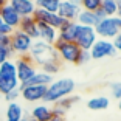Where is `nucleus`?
<instances>
[{
  "instance_id": "23",
  "label": "nucleus",
  "mask_w": 121,
  "mask_h": 121,
  "mask_svg": "<svg viewBox=\"0 0 121 121\" xmlns=\"http://www.w3.org/2000/svg\"><path fill=\"white\" fill-rule=\"evenodd\" d=\"M76 23L81 25V26H93V28H95V25H96L95 14L90 13V11L81 9V11H79V14H78V17H76Z\"/></svg>"
},
{
  "instance_id": "39",
  "label": "nucleus",
  "mask_w": 121,
  "mask_h": 121,
  "mask_svg": "<svg viewBox=\"0 0 121 121\" xmlns=\"http://www.w3.org/2000/svg\"><path fill=\"white\" fill-rule=\"evenodd\" d=\"M20 121H34V120H33L31 117H23V118H22Z\"/></svg>"
},
{
  "instance_id": "37",
  "label": "nucleus",
  "mask_w": 121,
  "mask_h": 121,
  "mask_svg": "<svg viewBox=\"0 0 121 121\" xmlns=\"http://www.w3.org/2000/svg\"><path fill=\"white\" fill-rule=\"evenodd\" d=\"M48 121H65V120H64V117H53L51 120H48Z\"/></svg>"
},
{
  "instance_id": "6",
  "label": "nucleus",
  "mask_w": 121,
  "mask_h": 121,
  "mask_svg": "<svg viewBox=\"0 0 121 121\" xmlns=\"http://www.w3.org/2000/svg\"><path fill=\"white\" fill-rule=\"evenodd\" d=\"M14 64H16V73H17V79L20 86H25L37 71L36 65L33 64V60L30 59L28 54L26 56H19Z\"/></svg>"
},
{
  "instance_id": "34",
  "label": "nucleus",
  "mask_w": 121,
  "mask_h": 121,
  "mask_svg": "<svg viewBox=\"0 0 121 121\" xmlns=\"http://www.w3.org/2000/svg\"><path fill=\"white\" fill-rule=\"evenodd\" d=\"M89 60H92V57H90V53H89V51H82V53H81V57H79V65L87 64Z\"/></svg>"
},
{
  "instance_id": "17",
  "label": "nucleus",
  "mask_w": 121,
  "mask_h": 121,
  "mask_svg": "<svg viewBox=\"0 0 121 121\" xmlns=\"http://www.w3.org/2000/svg\"><path fill=\"white\" fill-rule=\"evenodd\" d=\"M78 101H79V96L70 95V96H67V98H64V99L54 103V107H51V109H53V115L54 117H64L65 112L70 110Z\"/></svg>"
},
{
  "instance_id": "26",
  "label": "nucleus",
  "mask_w": 121,
  "mask_h": 121,
  "mask_svg": "<svg viewBox=\"0 0 121 121\" xmlns=\"http://www.w3.org/2000/svg\"><path fill=\"white\" fill-rule=\"evenodd\" d=\"M103 0H79V6L84 11H90V13H95L96 9L101 8Z\"/></svg>"
},
{
  "instance_id": "2",
  "label": "nucleus",
  "mask_w": 121,
  "mask_h": 121,
  "mask_svg": "<svg viewBox=\"0 0 121 121\" xmlns=\"http://www.w3.org/2000/svg\"><path fill=\"white\" fill-rule=\"evenodd\" d=\"M28 56L33 60V64L39 65V67H42L45 64H50V62H59V56L56 53L54 45L45 43L42 40H34L33 42Z\"/></svg>"
},
{
  "instance_id": "16",
  "label": "nucleus",
  "mask_w": 121,
  "mask_h": 121,
  "mask_svg": "<svg viewBox=\"0 0 121 121\" xmlns=\"http://www.w3.org/2000/svg\"><path fill=\"white\" fill-rule=\"evenodd\" d=\"M0 17H2V20H3L8 26H11L13 30H17L19 23H20V19H22L9 3H6L3 8H2V11H0Z\"/></svg>"
},
{
  "instance_id": "20",
  "label": "nucleus",
  "mask_w": 121,
  "mask_h": 121,
  "mask_svg": "<svg viewBox=\"0 0 121 121\" xmlns=\"http://www.w3.org/2000/svg\"><path fill=\"white\" fill-rule=\"evenodd\" d=\"M23 115V107L16 101V103H8L6 112H5V121H20Z\"/></svg>"
},
{
  "instance_id": "40",
  "label": "nucleus",
  "mask_w": 121,
  "mask_h": 121,
  "mask_svg": "<svg viewBox=\"0 0 121 121\" xmlns=\"http://www.w3.org/2000/svg\"><path fill=\"white\" fill-rule=\"evenodd\" d=\"M118 109H120V110H121V98H120V99H118Z\"/></svg>"
},
{
  "instance_id": "5",
  "label": "nucleus",
  "mask_w": 121,
  "mask_h": 121,
  "mask_svg": "<svg viewBox=\"0 0 121 121\" xmlns=\"http://www.w3.org/2000/svg\"><path fill=\"white\" fill-rule=\"evenodd\" d=\"M56 53L59 56V60H64L68 64H76L79 65V57H81L82 50L76 45L75 42H62V40H56L54 43Z\"/></svg>"
},
{
  "instance_id": "36",
  "label": "nucleus",
  "mask_w": 121,
  "mask_h": 121,
  "mask_svg": "<svg viewBox=\"0 0 121 121\" xmlns=\"http://www.w3.org/2000/svg\"><path fill=\"white\" fill-rule=\"evenodd\" d=\"M117 6H118V11H117V17H121V0H117Z\"/></svg>"
},
{
  "instance_id": "35",
  "label": "nucleus",
  "mask_w": 121,
  "mask_h": 121,
  "mask_svg": "<svg viewBox=\"0 0 121 121\" xmlns=\"http://www.w3.org/2000/svg\"><path fill=\"white\" fill-rule=\"evenodd\" d=\"M93 14H95L96 23H98V22H99V20H103V19H106V14H104V13H103V9H101V8H99V9H96L95 13H93Z\"/></svg>"
},
{
  "instance_id": "25",
  "label": "nucleus",
  "mask_w": 121,
  "mask_h": 121,
  "mask_svg": "<svg viewBox=\"0 0 121 121\" xmlns=\"http://www.w3.org/2000/svg\"><path fill=\"white\" fill-rule=\"evenodd\" d=\"M101 9H103V13L106 14V17H115V16H117V11H118L117 0H103Z\"/></svg>"
},
{
  "instance_id": "10",
  "label": "nucleus",
  "mask_w": 121,
  "mask_h": 121,
  "mask_svg": "<svg viewBox=\"0 0 121 121\" xmlns=\"http://www.w3.org/2000/svg\"><path fill=\"white\" fill-rule=\"evenodd\" d=\"M20 96L26 103H39L43 101V96L47 93L45 86H20Z\"/></svg>"
},
{
  "instance_id": "29",
  "label": "nucleus",
  "mask_w": 121,
  "mask_h": 121,
  "mask_svg": "<svg viewBox=\"0 0 121 121\" xmlns=\"http://www.w3.org/2000/svg\"><path fill=\"white\" fill-rule=\"evenodd\" d=\"M11 56H13V51H11V48H6V47H0V64H3V62L9 60Z\"/></svg>"
},
{
  "instance_id": "13",
  "label": "nucleus",
  "mask_w": 121,
  "mask_h": 121,
  "mask_svg": "<svg viewBox=\"0 0 121 121\" xmlns=\"http://www.w3.org/2000/svg\"><path fill=\"white\" fill-rule=\"evenodd\" d=\"M37 40H42L45 43L54 45L57 40V30H54L53 26L47 25V23L37 22Z\"/></svg>"
},
{
  "instance_id": "21",
  "label": "nucleus",
  "mask_w": 121,
  "mask_h": 121,
  "mask_svg": "<svg viewBox=\"0 0 121 121\" xmlns=\"http://www.w3.org/2000/svg\"><path fill=\"white\" fill-rule=\"evenodd\" d=\"M110 106V99L107 96H93L87 101V107L90 110L99 112V110H106L107 107Z\"/></svg>"
},
{
  "instance_id": "38",
  "label": "nucleus",
  "mask_w": 121,
  "mask_h": 121,
  "mask_svg": "<svg viewBox=\"0 0 121 121\" xmlns=\"http://www.w3.org/2000/svg\"><path fill=\"white\" fill-rule=\"evenodd\" d=\"M6 3H8L6 0H0V11H2V8H3V6H5Z\"/></svg>"
},
{
  "instance_id": "41",
  "label": "nucleus",
  "mask_w": 121,
  "mask_h": 121,
  "mask_svg": "<svg viewBox=\"0 0 121 121\" xmlns=\"http://www.w3.org/2000/svg\"><path fill=\"white\" fill-rule=\"evenodd\" d=\"M68 2H75V3H79V0H68Z\"/></svg>"
},
{
  "instance_id": "43",
  "label": "nucleus",
  "mask_w": 121,
  "mask_h": 121,
  "mask_svg": "<svg viewBox=\"0 0 121 121\" xmlns=\"http://www.w3.org/2000/svg\"><path fill=\"white\" fill-rule=\"evenodd\" d=\"M6 2H11V0H6Z\"/></svg>"
},
{
  "instance_id": "24",
  "label": "nucleus",
  "mask_w": 121,
  "mask_h": 121,
  "mask_svg": "<svg viewBox=\"0 0 121 121\" xmlns=\"http://www.w3.org/2000/svg\"><path fill=\"white\" fill-rule=\"evenodd\" d=\"M59 5H60V0H37L36 2V8L43 9L47 13H57Z\"/></svg>"
},
{
  "instance_id": "27",
  "label": "nucleus",
  "mask_w": 121,
  "mask_h": 121,
  "mask_svg": "<svg viewBox=\"0 0 121 121\" xmlns=\"http://www.w3.org/2000/svg\"><path fill=\"white\" fill-rule=\"evenodd\" d=\"M40 68H42L40 71H43V73H47V75H50V76H54L56 73H59L60 64H59V62H50V64L42 65Z\"/></svg>"
},
{
  "instance_id": "28",
  "label": "nucleus",
  "mask_w": 121,
  "mask_h": 121,
  "mask_svg": "<svg viewBox=\"0 0 121 121\" xmlns=\"http://www.w3.org/2000/svg\"><path fill=\"white\" fill-rule=\"evenodd\" d=\"M110 95H112V98H115V99H120L121 98V82H112L110 84Z\"/></svg>"
},
{
  "instance_id": "22",
  "label": "nucleus",
  "mask_w": 121,
  "mask_h": 121,
  "mask_svg": "<svg viewBox=\"0 0 121 121\" xmlns=\"http://www.w3.org/2000/svg\"><path fill=\"white\" fill-rule=\"evenodd\" d=\"M51 82H53V76L47 75L43 71H36V75L26 82L25 86H45V87H48Z\"/></svg>"
},
{
  "instance_id": "8",
  "label": "nucleus",
  "mask_w": 121,
  "mask_h": 121,
  "mask_svg": "<svg viewBox=\"0 0 121 121\" xmlns=\"http://www.w3.org/2000/svg\"><path fill=\"white\" fill-rule=\"evenodd\" d=\"M90 53V57L93 60H101V59H106V57H110V56H115L117 51L113 48V43L112 40H107V39H98L93 47L89 50Z\"/></svg>"
},
{
  "instance_id": "33",
  "label": "nucleus",
  "mask_w": 121,
  "mask_h": 121,
  "mask_svg": "<svg viewBox=\"0 0 121 121\" xmlns=\"http://www.w3.org/2000/svg\"><path fill=\"white\" fill-rule=\"evenodd\" d=\"M9 45H11V36L0 34V47H6V48H9Z\"/></svg>"
},
{
  "instance_id": "19",
  "label": "nucleus",
  "mask_w": 121,
  "mask_h": 121,
  "mask_svg": "<svg viewBox=\"0 0 121 121\" xmlns=\"http://www.w3.org/2000/svg\"><path fill=\"white\" fill-rule=\"evenodd\" d=\"M30 117L34 121H48L54 117L53 115V109H51L48 104H37L31 109V115Z\"/></svg>"
},
{
  "instance_id": "9",
  "label": "nucleus",
  "mask_w": 121,
  "mask_h": 121,
  "mask_svg": "<svg viewBox=\"0 0 121 121\" xmlns=\"http://www.w3.org/2000/svg\"><path fill=\"white\" fill-rule=\"evenodd\" d=\"M98 40V36L93 26H78V34H76L75 43L82 51H89L93 47V43Z\"/></svg>"
},
{
  "instance_id": "42",
  "label": "nucleus",
  "mask_w": 121,
  "mask_h": 121,
  "mask_svg": "<svg viewBox=\"0 0 121 121\" xmlns=\"http://www.w3.org/2000/svg\"><path fill=\"white\" fill-rule=\"evenodd\" d=\"M30 2H33V3H36V2H37V0H30Z\"/></svg>"
},
{
  "instance_id": "4",
  "label": "nucleus",
  "mask_w": 121,
  "mask_h": 121,
  "mask_svg": "<svg viewBox=\"0 0 121 121\" xmlns=\"http://www.w3.org/2000/svg\"><path fill=\"white\" fill-rule=\"evenodd\" d=\"M95 31L98 39H107L112 40L118 33L121 31V19L120 17H106L99 20L95 25Z\"/></svg>"
},
{
  "instance_id": "12",
  "label": "nucleus",
  "mask_w": 121,
  "mask_h": 121,
  "mask_svg": "<svg viewBox=\"0 0 121 121\" xmlns=\"http://www.w3.org/2000/svg\"><path fill=\"white\" fill-rule=\"evenodd\" d=\"M79 11H81L79 3L68 2V0H60L59 9H57V16H60L65 22H76V17H78Z\"/></svg>"
},
{
  "instance_id": "32",
  "label": "nucleus",
  "mask_w": 121,
  "mask_h": 121,
  "mask_svg": "<svg viewBox=\"0 0 121 121\" xmlns=\"http://www.w3.org/2000/svg\"><path fill=\"white\" fill-rule=\"evenodd\" d=\"M112 43H113V48H115V51L121 53V31L118 33L117 36H115L113 39H112Z\"/></svg>"
},
{
  "instance_id": "18",
  "label": "nucleus",
  "mask_w": 121,
  "mask_h": 121,
  "mask_svg": "<svg viewBox=\"0 0 121 121\" xmlns=\"http://www.w3.org/2000/svg\"><path fill=\"white\" fill-rule=\"evenodd\" d=\"M17 30L22 31V33H25L33 40H37V22L34 20L33 16H30V17H22Z\"/></svg>"
},
{
  "instance_id": "11",
  "label": "nucleus",
  "mask_w": 121,
  "mask_h": 121,
  "mask_svg": "<svg viewBox=\"0 0 121 121\" xmlns=\"http://www.w3.org/2000/svg\"><path fill=\"white\" fill-rule=\"evenodd\" d=\"M36 22H40V23H47V25L53 26L54 30H59L60 26L65 23V20L60 16H57V13H47L43 9H37L36 8L34 14H33Z\"/></svg>"
},
{
  "instance_id": "1",
  "label": "nucleus",
  "mask_w": 121,
  "mask_h": 121,
  "mask_svg": "<svg viewBox=\"0 0 121 121\" xmlns=\"http://www.w3.org/2000/svg\"><path fill=\"white\" fill-rule=\"evenodd\" d=\"M75 87H76V84L71 78L53 79V82L47 87V93L43 96V103L45 104H54L57 101L64 99L67 96L73 95Z\"/></svg>"
},
{
  "instance_id": "7",
  "label": "nucleus",
  "mask_w": 121,
  "mask_h": 121,
  "mask_svg": "<svg viewBox=\"0 0 121 121\" xmlns=\"http://www.w3.org/2000/svg\"><path fill=\"white\" fill-rule=\"evenodd\" d=\"M34 40L31 37L25 34V33L19 31V30H14L13 34H11V51L13 54H17V56H26L31 50V45Z\"/></svg>"
},
{
  "instance_id": "45",
  "label": "nucleus",
  "mask_w": 121,
  "mask_h": 121,
  "mask_svg": "<svg viewBox=\"0 0 121 121\" xmlns=\"http://www.w3.org/2000/svg\"><path fill=\"white\" fill-rule=\"evenodd\" d=\"M120 19H121V17H120Z\"/></svg>"
},
{
  "instance_id": "31",
  "label": "nucleus",
  "mask_w": 121,
  "mask_h": 121,
  "mask_svg": "<svg viewBox=\"0 0 121 121\" xmlns=\"http://www.w3.org/2000/svg\"><path fill=\"white\" fill-rule=\"evenodd\" d=\"M13 31H14V30L11 28V26H8L6 23L2 20V17H0V34H8V36H11V34H13Z\"/></svg>"
},
{
  "instance_id": "30",
  "label": "nucleus",
  "mask_w": 121,
  "mask_h": 121,
  "mask_svg": "<svg viewBox=\"0 0 121 121\" xmlns=\"http://www.w3.org/2000/svg\"><path fill=\"white\" fill-rule=\"evenodd\" d=\"M19 96H20V90H19V89H16V90H13V92L6 93V95H5L3 98L8 101V103H16V99H17Z\"/></svg>"
},
{
  "instance_id": "44",
  "label": "nucleus",
  "mask_w": 121,
  "mask_h": 121,
  "mask_svg": "<svg viewBox=\"0 0 121 121\" xmlns=\"http://www.w3.org/2000/svg\"><path fill=\"white\" fill-rule=\"evenodd\" d=\"M0 98H2V95H0Z\"/></svg>"
},
{
  "instance_id": "3",
  "label": "nucleus",
  "mask_w": 121,
  "mask_h": 121,
  "mask_svg": "<svg viewBox=\"0 0 121 121\" xmlns=\"http://www.w3.org/2000/svg\"><path fill=\"white\" fill-rule=\"evenodd\" d=\"M17 73H16V64L14 60H6L3 64H0V95L5 96L6 93L19 89Z\"/></svg>"
},
{
  "instance_id": "14",
  "label": "nucleus",
  "mask_w": 121,
  "mask_h": 121,
  "mask_svg": "<svg viewBox=\"0 0 121 121\" xmlns=\"http://www.w3.org/2000/svg\"><path fill=\"white\" fill-rule=\"evenodd\" d=\"M78 23L76 22H65L64 25L57 30V40L62 42H75L78 34Z\"/></svg>"
},
{
  "instance_id": "15",
  "label": "nucleus",
  "mask_w": 121,
  "mask_h": 121,
  "mask_svg": "<svg viewBox=\"0 0 121 121\" xmlns=\"http://www.w3.org/2000/svg\"><path fill=\"white\" fill-rule=\"evenodd\" d=\"M8 3L14 8V11L20 17H30L36 11V3H33L30 0H11Z\"/></svg>"
}]
</instances>
